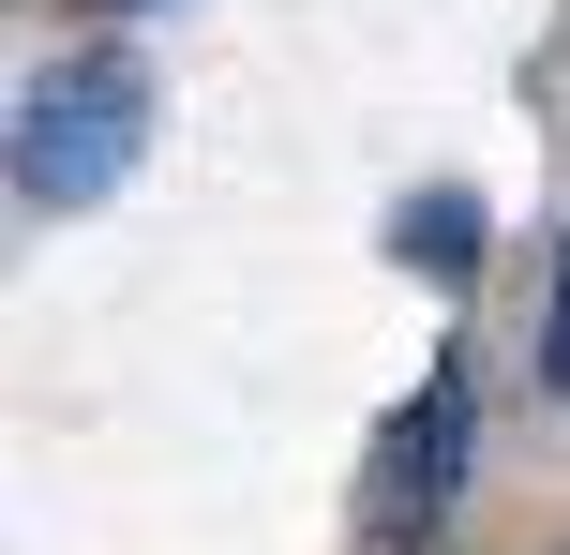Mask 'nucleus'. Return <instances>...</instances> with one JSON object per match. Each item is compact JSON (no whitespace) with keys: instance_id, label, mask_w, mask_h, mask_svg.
<instances>
[{"instance_id":"nucleus-1","label":"nucleus","mask_w":570,"mask_h":555,"mask_svg":"<svg viewBox=\"0 0 570 555\" xmlns=\"http://www.w3.org/2000/svg\"><path fill=\"white\" fill-rule=\"evenodd\" d=\"M136 136H150V76H136V60H120V46L60 60V76L16 106V196H30V210H90V196H120Z\"/></svg>"},{"instance_id":"nucleus-2","label":"nucleus","mask_w":570,"mask_h":555,"mask_svg":"<svg viewBox=\"0 0 570 555\" xmlns=\"http://www.w3.org/2000/svg\"><path fill=\"white\" fill-rule=\"evenodd\" d=\"M451 480H465V376H421L375 436V526H435Z\"/></svg>"},{"instance_id":"nucleus-4","label":"nucleus","mask_w":570,"mask_h":555,"mask_svg":"<svg viewBox=\"0 0 570 555\" xmlns=\"http://www.w3.org/2000/svg\"><path fill=\"white\" fill-rule=\"evenodd\" d=\"M556 390H570V256H556Z\"/></svg>"},{"instance_id":"nucleus-3","label":"nucleus","mask_w":570,"mask_h":555,"mask_svg":"<svg viewBox=\"0 0 570 555\" xmlns=\"http://www.w3.org/2000/svg\"><path fill=\"white\" fill-rule=\"evenodd\" d=\"M481 240H495V226H481V196H465V180H435V196L391 210V256L421 270V286H465V270H481Z\"/></svg>"},{"instance_id":"nucleus-5","label":"nucleus","mask_w":570,"mask_h":555,"mask_svg":"<svg viewBox=\"0 0 570 555\" xmlns=\"http://www.w3.org/2000/svg\"><path fill=\"white\" fill-rule=\"evenodd\" d=\"M106 16H150V0H106Z\"/></svg>"}]
</instances>
